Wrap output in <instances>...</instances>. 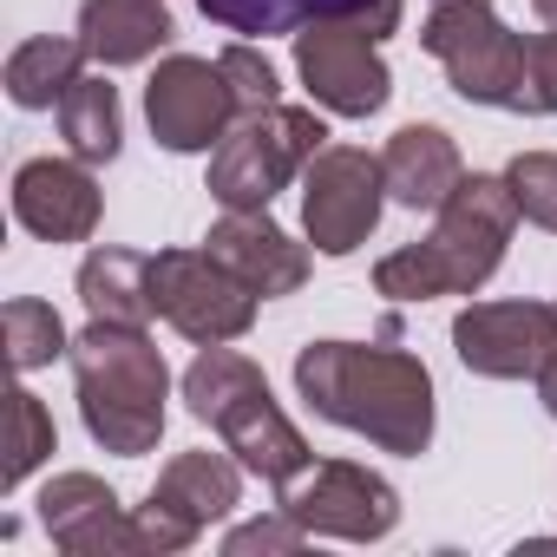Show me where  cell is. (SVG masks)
Instances as JSON below:
<instances>
[{
  "mask_svg": "<svg viewBox=\"0 0 557 557\" xmlns=\"http://www.w3.org/2000/svg\"><path fill=\"white\" fill-rule=\"evenodd\" d=\"M296 394L315 407V420L348 426L381 453L420 459L433 446V374L407 348L309 342L296 355Z\"/></svg>",
  "mask_w": 557,
  "mask_h": 557,
  "instance_id": "1",
  "label": "cell"
},
{
  "mask_svg": "<svg viewBox=\"0 0 557 557\" xmlns=\"http://www.w3.org/2000/svg\"><path fill=\"white\" fill-rule=\"evenodd\" d=\"M518 230V197L505 171H472L459 190L433 210V236L407 243L374 262V296L387 302H440V296H479L492 283V269L505 262Z\"/></svg>",
  "mask_w": 557,
  "mask_h": 557,
  "instance_id": "2",
  "label": "cell"
},
{
  "mask_svg": "<svg viewBox=\"0 0 557 557\" xmlns=\"http://www.w3.org/2000/svg\"><path fill=\"white\" fill-rule=\"evenodd\" d=\"M73 387H79V420L92 446L119 459H145L164 440V400H171V368L145 329L125 322H86L73 335Z\"/></svg>",
  "mask_w": 557,
  "mask_h": 557,
  "instance_id": "3",
  "label": "cell"
},
{
  "mask_svg": "<svg viewBox=\"0 0 557 557\" xmlns=\"http://www.w3.org/2000/svg\"><path fill=\"white\" fill-rule=\"evenodd\" d=\"M184 400H190V413L223 440V453H230L249 479H262V485H275V492L315 466V446L302 440V426H296L283 407H275L262 368H256L249 355H236L230 342L197 348V361L184 368Z\"/></svg>",
  "mask_w": 557,
  "mask_h": 557,
  "instance_id": "4",
  "label": "cell"
},
{
  "mask_svg": "<svg viewBox=\"0 0 557 557\" xmlns=\"http://www.w3.org/2000/svg\"><path fill=\"white\" fill-rule=\"evenodd\" d=\"M394 34H400V0H368L355 14H329V21H309L302 34H289L309 99L335 119H374L394 99V73L381 60V47Z\"/></svg>",
  "mask_w": 557,
  "mask_h": 557,
  "instance_id": "5",
  "label": "cell"
},
{
  "mask_svg": "<svg viewBox=\"0 0 557 557\" xmlns=\"http://www.w3.org/2000/svg\"><path fill=\"white\" fill-rule=\"evenodd\" d=\"M329 145L315 106H269L236 119V132L210 151V197L223 210H269Z\"/></svg>",
  "mask_w": 557,
  "mask_h": 557,
  "instance_id": "6",
  "label": "cell"
},
{
  "mask_svg": "<svg viewBox=\"0 0 557 557\" xmlns=\"http://www.w3.org/2000/svg\"><path fill=\"white\" fill-rule=\"evenodd\" d=\"M420 47L446 66V86L466 106H505L518 112L524 92V34H511L492 0H433L420 27Z\"/></svg>",
  "mask_w": 557,
  "mask_h": 557,
  "instance_id": "7",
  "label": "cell"
},
{
  "mask_svg": "<svg viewBox=\"0 0 557 557\" xmlns=\"http://www.w3.org/2000/svg\"><path fill=\"white\" fill-rule=\"evenodd\" d=\"M151 302L197 348L243 342L256 329V309H262V296L236 269H223L210 249H158L151 256Z\"/></svg>",
  "mask_w": 557,
  "mask_h": 557,
  "instance_id": "8",
  "label": "cell"
},
{
  "mask_svg": "<svg viewBox=\"0 0 557 557\" xmlns=\"http://www.w3.org/2000/svg\"><path fill=\"white\" fill-rule=\"evenodd\" d=\"M387 203H394L387 171L361 145H322L315 164L302 171V230H309V249L322 256H355L381 230Z\"/></svg>",
  "mask_w": 557,
  "mask_h": 557,
  "instance_id": "9",
  "label": "cell"
},
{
  "mask_svg": "<svg viewBox=\"0 0 557 557\" xmlns=\"http://www.w3.org/2000/svg\"><path fill=\"white\" fill-rule=\"evenodd\" d=\"M236 505H243V466L236 459H223V453H177L158 472L151 498L132 511L138 518V550L145 557H177L216 518H230Z\"/></svg>",
  "mask_w": 557,
  "mask_h": 557,
  "instance_id": "10",
  "label": "cell"
},
{
  "mask_svg": "<svg viewBox=\"0 0 557 557\" xmlns=\"http://www.w3.org/2000/svg\"><path fill=\"white\" fill-rule=\"evenodd\" d=\"M145 119H151V138L177 158H197V151H216L243 106L230 92V73L216 60H197V53H171L158 60V73L145 79Z\"/></svg>",
  "mask_w": 557,
  "mask_h": 557,
  "instance_id": "11",
  "label": "cell"
},
{
  "mask_svg": "<svg viewBox=\"0 0 557 557\" xmlns=\"http://www.w3.org/2000/svg\"><path fill=\"white\" fill-rule=\"evenodd\" d=\"M283 511L302 518L315 537H342V544H374L400 524V492L355 466V459H315L302 479L283 485Z\"/></svg>",
  "mask_w": 557,
  "mask_h": 557,
  "instance_id": "12",
  "label": "cell"
},
{
  "mask_svg": "<svg viewBox=\"0 0 557 557\" xmlns=\"http://www.w3.org/2000/svg\"><path fill=\"white\" fill-rule=\"evenodd\" d=\"M453 355L466 374L485 381H537L557 355V309L550 302H472L453 315Z\"/></svg>",
  "mask_w": 557,
  "mask_h": 557,
  "instance_id": "13",
  "label": "cell"
},
{
  "mask_svg": "<svg viewBox=\"0 0 557 557\" xmlns=\"http://www.w3.org/2000/svg\"><path fill=\"white\" fill-rule=\"evenodd\" d=\"M106 216L99 177L79 158H27L14 171V223L40 243H92Z\"/></svg>",
  "mask_w": 557,
  "mask_h": 557,
  "instance_id": "14",
  "label": "cell"
},
{
  "mask_svg": "<svg viewBox=\"0 0 557 557\" xmlns=\"http://www.w3.org/2000/svg\"><path fill=\"white\" fill-rule=\"evenodd\" d=\"M40 524L66 557H145L138 518L119 505V492L92 472H60L40 492Z\"/></svg>",
  "mask_w": 557,
  "mask_h": 557,
  "instance_id": "15",
  "label": "cell"
},
{
  "mask_svg": "<svg viewBox=\"0 0 557 557\" xmlns=\"http://www.w3.org/2000/svg\"><path fill=\"white\" fill-rule=\"evenodd\" d=\"M203 249H210L223 269H236L262 302L296 296V289L309 283V243H296L269 210H223V216L210 223Z\"/></svg>",
  "mask_w": 557,
  "mask_h": 557,
  "instance_id": "16",
  "label": "cell"
},
{
  "mask_svg": "<svg viewBox=\"0 0 557 557\" xmlns=\"http://www.w3.org/2000/svg\"><path fill=\"white\" fill-rule=\"evenodd\" d=\"M381 171H387V197L400 210H440L466 177L459 145L440 125H400L381 151Z\"/></svg>",
  "mask_w": 557,
  "mask_h": 557,
  "instance_id": "17",
  "label": "cell"
},
{
  "mask_svg": "<svg viewBox=\"0 0 557 557\" xmlns=\"http://www.w3.org/2000/svg\"><path fill=\"white\" fill-rule=\"evenodd\" d=\"M171 14L164 0H86L79 8V47L86 60L112 66H145L158 47H171Z\"/></svg>",
  "mask_w": 557,
  "mask_h": 557,
  "instance_id": "18",
  "label": "cell"
},
{
  "mask_svg": "<svg viewBox=\"0 0 557 557\" xmlns=\"http://www.w3.org/2000/svg\"><path fill=\"white\" fill-rule=\"evenodd\" d=\"M79 302H86L92 322L145 329V322L158 315V302H151V256H145V249L99 243V249L79 262Z\"/></svg>",
  "mask_w": 557,
  "mask_h": 557,
  "instance_id": "19",
  "label": "cell"
},
{
  "mask_svg": "<svg viewBox=\"0 0 557 557\" xmlns=\"http://www.w3.org/2000/svg\"><path fill=\"white\" fill-rule=\"evenodd\" d=\"M60 138L79 164H112L125 145V112H119V86L106 73H79L73 92L60 99Z\"/></svg>",
  "mask_w": 557,
  "mask_h": 557,
  "instance_id": "20",
  "label": "cell"
},
{
  "mask_svg": "<svg viewBox=\"0 0 557 557\" xmlns=\"http://www.w3.org/2000/svg\"><path fill=\"white\" fill-rule=\"evenodd\" d=\"M79 60H86L79 40H60V34H34V40H21V47L8 53V99H14L21 112H53V106L73 92Z\"/></svg>",
  "mask_w": 557,
  "mask_h": 557,
  "instance_id": "21",
  "label": "cell"
},
{
  "mask_svg": "<svg viewBox=\"0 0 557 557\" xmlns=\"http://www.w3.org/2000/svg\"><path fill=\"white\" fill-rule=\"evenodd\" d=\"M368 0H197V14L216 21L223 34H302L309 21H329V14H355Z\"/></svg>",
  "mask_w": 557,
  "mask_h": 557,
  "instance_id": "22",
  "label": "cell"
},
{
  "mask_svg": "<svg viewBox=\"0 0 557 557\" xmlns=\"http://www.w3.org/2000/svg\"><path fill=\"white\" fill-rule=\"evenodd\" d=\"M0 335H8V361L14 374H34V368H53L60 355H73V335L60 322L53 302H34V296H14L0 309Z\"/></svg>",
  "mask_w": 557,
  "mask_h": 557,
  "instance_id": "23",
  "label": "cell"
},
{
  "mask_svg": "<svg viewBox=\"0 0 557 557\" xmlns=\"http://www.w3.org/2000/svg\"><path fill=\"white\" fill-rule=\"evenodd\" d=\"M47 459H53V413L34 387H14L8 394V466H0V492H21Z\"/></svg>",
  "mask_w": 557,
  "mask_h": 557,
  "instance_id": "24",
  "label": "cell"
},
{
  "mask_svg": "<svg viewBox=\"0 0 557 557\" xmlns=\"http://www.w3.org/2000/svg\"><path fill=\"white\" fill-rule=\"evenodd\" d=\"M505 184L518 197V216L557 236V151H518L505 164Z\"/></svg>",
  "mask_w": 557,
  "mask_h": 557,
  "instance_id": "25",
  "label": "cell"
},
{
  "mask_svg": "<svg viewBox=\"0 0 557 557\" xmlns=\"http://www.w3.org/2000/svg\"><path fill=\"white\" fill-rule=\"evenodd\" d=\"M216 66L230 73V92H236V106H243V119L249 112H269V106H283V79H275V66L256 53V47H223L216 53Z\"/></svg>",
  "mask_w": 557,
  "mask_h": 557,
  "instance_id": "26",
  "label": "cell"
},
{
  "mask_svg": "<svg viewBox=\"0 0 557 557\" xmlns=\"http://www.w3.org/2000/svg\"><path fill=\"white\" fill-rule=\"evenodd\" d=\"M315 531L302 524V518H289L283 505H275V518H249V524H236L230 537H223V557H249V550H269V557H289V550H302Z\"/></svg>",
  "mask_w": 557,
  "mask_h": 557,
  "instance_id": "27",
  "label": "cell"
},
{
  "mask_svg": "<svg viewBox=\"0 0 557 557\" xmlns=\"http://www.w3.org/2000/svg\"><path fill=\"white\" fill-rule=\"evenodd\" d=\"M518 112L557 119V27L524 40V92H518Z\"/></svg>",
  "mask_w": 557,
  "mask_h": 557,
  "instance_id": "28",
  "label": "cell"
},
{
  "mask_svg": "<svg viewBox=\"0 0 557 557\" xmlns=\"http://www.w3.org/2000/svg\"><path fill=\"white\" fill-rule=\"evenodd\" d=\"M537 400H544V413L557 420V355L544 361V374H537Z\"/></svg>",
  "mask_w": 557,
  "mask_h": 557,
  "instance_id": "29",
  "label": "cell"
},
{
  "mask_svg": "<svg viewBox=\"0 0 557 557\" xmlns=\"http://www.w3.org/2000/svg\"><path fill=\"white\" fill-rule=\"evenodd\" d=\"M531 14H537L544 27H557V0H531Z\"/></svg>",
  "mask_w": 557,
  "mask_h": 557,
  "instance_id": "30",
  "label": "cell"
}]
</instances>
